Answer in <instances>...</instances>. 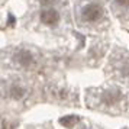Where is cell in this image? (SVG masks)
Wrapping results in <instances>:
<instances>
[{
  "label": "cell",
  "mask_w": 129,
  "mask_h": 129,
  "mask_svg": "<svg viewBox=\"0 0 129 129\" xmlns=\"http://www.w3.org/2000/svg\"><path fill=\"white\" fill-rule=\"evenodd\" d=\"M112 3H113V7L117 12L129 10V0H112Z\"/></svg>",
  "instance_id": "5b68a950"
},
{
  "label": "cell",
  "mask_w": 129,
  "mask_h": 129,
  "mask_svg": "<svg viewBox=\"0 0 129 129\" xmlns=\"http://www.w3.org/2000/svg\"><path fill=\"white\" fill-rule=\"evenodd\" d=\"M39 22L44 26H48V28L57 26L61 22V13H59L58 9H55L52 6L44 7V9H41V12H39Z\"/></svg>",
  "instance_id": "7a4b0ae2"
},
{
  "label": "cell",
  "mask_w": 129,
  "mask_h": 129,
  "mask_svg": "<svg viewBox=\"0 0 129 129\" xmlns=\"http://www.w3.org/2000/svg\"><path fill=\"white\" fill-rule=\"evenodd\" d=\"M13 61L16 62V65L22 67V68H30L32 65L35 64V55H34V52H32L30 49L20 48L19 51L15 52Z\"/></svg>",
  "instance_id": "3957f363"
},
{
  "label": "cell",
  "mask_w": 129,
  "mask_h": 129,
  "mask_svg": "<svg viewBox=\"0 0 129 129\" xmlns=\"http://www.w3.org/2000/svg\"><path fill=\"white\" fill-rule=\"evenodd\" d=\"M38 2L41 3L42 7H49V6H52V3H55L57 0H38Z\"/></svg>",
  "instance_id": "8992f818"
},
{
  "label": "cell",
  "mask_w": 129,
  "mask_h": 129,
  "mask_svg": "<svg viewBox=\"0 0 129 129\" xmlns=\"http://www.w3.org/2000/svg\"><path fill=\"white\" fill-rule=\"evenodd\" d=\"M77 13L80 23L86 26H96L106 19V10L100 0H84Z\"/></svg>",
  "instance_id": "6da1fadb"
},
{
  "label": "cell",
  "mask_w": 129,
  "mask_h": 129,
  "mask_svg": "<svg viewBox=\"0 0 129 129\" xmlns=\"http://www.w3.org/2000/svg\"><path fill=\"white\" fill-rule=\"evenodd\" d=\"M25 94H26V90H25L23 86H20V84H13L12 87H10V97L15 100H19L22 99Z\"/></svg>",
  "instance_id": "277c9868"
}]
</instances>
